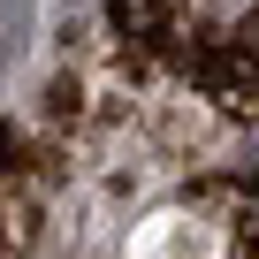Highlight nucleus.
<instances>
[{
    "label": "nucleus",
    "mask_w": 259,
    "mask_h": 259,
    "mask_svg": "<svg viewBox=\"0 0 259 259\" xmlns=\"http://www.w3.org/2000/svg\"><path fill=\"white\" fill-rule=\"evenodd\" d=\"M236 38H244V46H251V54H259V8H251V16H244V23H236Z\"/></svg>",
    "instance_id": "obj_5"
},
{
    "label": "nucleus",
    "mask_w": 259,
    "mask_h": 259,
    "mask_svg": "<svg viewBox=\"0 0 259 259\" xmlns=\"http://www.w3.org/2000/svg\"><path fill=\"white\" fill-rule=\"evenodd\" d=\"M191 76H198V92L206 99H221L229 114H251V99H259V54L229 31V38H206L198 54H191Z\"/></svg>",
    "instance_id": "obj_1"
},
{
    "label": "nucleus",
    "mask_w": 259,
    "mask_h": 259,
    "mask_svg": "<svg viewBox=\"0 0 259 259\" xmlns=\"http://www.w3.org/2000/svg\"><path fill=\"white\" fill-rule=\"evenodd\" d=\"M31 198H8L0 191V259H23V244H31Z\"/></svg>",
    "instance_id": "obj_3"
},
{
    "label": "nucleus",
    "mask_w": 259,
    "mask_h": 259,
    "mask_svg": "<svg viewBox=\"0 0 259 259\" xmlns=\"http://www.w3.org/2000/svg\"><path fill=\"white\" fill-rule=\"evenodd\" d=\"M168 16H176V0H107V23L122 38H138V46H160L168 38Z\"/></svg>",
    "instance_id": "obj_2"
},
{
    "label": "nucleus",
    "mask_w": 259,
    "mask_h": 259,
    "mask_svg": "<svg viewBox=\"0 0 259 259\" xmlns=\"http://www.w3.org/2000/svg\"><path fill=\"white\" fill-rule=\"evenodd\" d=\"M8 160H16V130L0 122V183H8Z\"/></svg>",
    "instance_id": "obj_4"
}]
</instances>
